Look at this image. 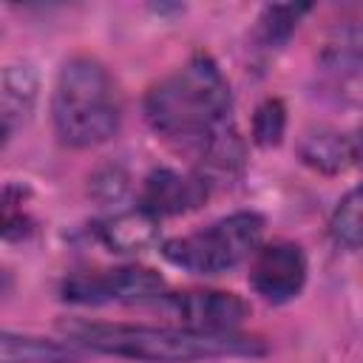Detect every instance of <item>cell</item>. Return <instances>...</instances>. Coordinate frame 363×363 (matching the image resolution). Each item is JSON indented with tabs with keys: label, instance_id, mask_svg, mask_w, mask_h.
I'll use <instances>...</instances> for the list:
<instances>
[{
	"label": "cell",
	"instance_id": "obj_1",
	"mask_svg": "<svg viewBox=\"0 0 363 363\" xmlns=\"http://www.w3.org/2000/svg\"><path fill=\"white\" fill-rule=\"evenodd\" d=\"M230 88L207 54L190 57L182 68L159 79L145 96L150 128L182 147L201 153L213 139L233 130Z\"/></svg>",
	"mask_w": 363,
	"mask_h": 363
},
{
	"label": "cell",
	"instance_id": "obj_3",
	"mask_svg": "<svg viewBox=\"0 0 363 363\" xmlns=\"http://www.w3.org/2000/svg\"><path fill=\"white\" fill-rule=\"evenodd\" d=\"M57 136L71 147L108 142L119 128V94L111 74L91 57H74L62 65L51 99Z\"/></svg>",
	"mask_w": 363,
	"mask_h": 363
},
{
	"label": "cell",
	"instance_id": "obj_4",
	"mask_svg": "<svg viewBox=\"0 0 363 363\" xmlns=\"http://www.w3.org/2000/svg\"><path fill=\"white\" fill-rule=\"evenodd\" d=\"M264 218L258 213H233L227 218L213 221L204 230L190 235L170 238L162 247V255L196 275H218L241 264L261 241Z\"/></svg>",
	"mask_w": 363,
	"mask_h": 363
},
{
	"label": "cell",
	"instance_id": "obj_16",
	"mask_svg": "<svg viewBox=\"0 0 363 363\" xmlns=\"http://www.w3.org/2000/svg\"><path fill=\"white\" fill-rule=\"evenodd\" d=\"M26 213H23V199L17 187H9L0 193V238H17L26 233Z\"/></svg>",
	"mask_w": 363,
	"mask_h": 363
},
{
	"label": "cell",
	"instance_id": "obj_15",
	"mask_svg": "<svg viewBox=\"0 0 363 363\" xmlns=\"http://www.w3.org/2000/svg\"><path fill=\"white\" fill-rule=\"evenodd\" d=\"M309 6H267L261 14V34L269 45L284 43L292 28L298 26V17L306 14Z\"/></svg>",
	"mask_w": 363,
	"mask_h": 363
},
{
	"label": "cell",
	"instance_id": "obj_12",
	"mask_svg": "<svg viewBox=\"0 0 363 363\" xmlns=\"http://www.w3.org/2000/svg\"><path fill=\"white\" fill-rule=\"evenodd\" d=\"M37 96V79L28 68L9 65L0 68V119L9 122L11 128L23 122L34 105Z\"/></svg>",
	"mask_w": 363,
	"mask_h": 363
},
{
	"label": "cell",
	"instance_id": "obj_13",
	"mask_svg": "<svg viewBox=\"0 0 363 363\" xmlns=\"http://www.w3.org/2000/svg\"><path fill=\"white\" fill-rule=\"evenodd\" d=\"M360 204H363V199H360V190L354 187V190H349V193L340 199V204H337L335 213H332V224H329L332 238H335L340 247H346V250H357V247H360V235H363Z\"/></svg>",
	"mask_w": 363,
	"mask_h": 363
},
{
	"label": "cell",
	"instance_id": "obj_11",
	"mask_svg": "<svg viewBox=\"0 0 363 363\" xmlns=\"http://www.w3.org/2000/svg\"><path fill=\"white\" fill-rule=\"evenodd\" d=\"M77 352L60 340L0 329V363H74Z\"/></svg>",
	"mask_w": 363,
	"mask_h": 363
},
{
	"label": "cell",
	"instance_id": "obj_6",
	"mask_svg": "<svg viewBox=\"0 0 363 363\" xmlns=\"http://www.w3.org/2000/svg\"><path fill=\"white\" fill-rule=\"evenodd\" d=\"M173 318L193 332H233L247 315L250 306L233 292L218 289H199V292H179L164 301Z\"/></svg>",
	"mask_w": 363,
	"mask_h": 363
},
{
	"label": "cell",
	"instance_id": "obj_10",
	"mask_svg": "<svg viewBox=\"0 0 363 363\" xmlns=\"http://www.w3.org/2000/svg\"><path fill=\"white\" fill-rule=\"evenodd\" d=\"M301 159L323 173H340L357 159V147L349 136L332 130V128H318L303 133L301 139Z\"/></svg>",
	"mask_w": 363,
	"mask_h": 363
},
{
	"label": "cell",
	"instance_id": "obj_2",
	"mask_svg": "<svg viewBox=\"0 0 363 363\" xmlns=\"http://www.w3.org/2000/svg\"><path fill=\"white\" fill-rule=\"evenodd\" d=\"M71 340H79L96 352L150 360V363H190L204 357H235V354H264L267 346L258 337L233 332H193V329H156L130 323H91L71 320L62 326Z\"/></svg>",
	"mask_w": 363,
	"mask_h": 363
},
{
	"label": "cell",
	"instance_id": "obj_5",
	"mask_svg": "<svg viewBox=\"0 0 363 363\" xmlns=\"http://www.w3.org/2000/svg\"><path fill=\"white\" fill-rule=\"evenodd\" d=\"M164 281L147 267H119L99 272H79L62 284L65 301L74 303H122V301H147L162 295Z\"/></svg>",
	"mask_w": 363,
	"mask_h": 363
},
{
	"label": "cell",
	"instance_id": "obj_17",
	"mask_svg": "<svg viewBox=\"0 0 363 363\" xmlns=\"http://www.w3.org/2000/svg\"><path fill=\"white\" fill-rule=\"evenodd\" d=\"M9 133H11V125H9V122H3V119H0V147H3V145H6V139H9Z\"/></svg>",
	"mask_w": 363,
	"mask_h": 363
},
{
	"label": "cell",
	"instance_id": "obj_7",
	"mask_svg": "<svg viewBox=\"0 0 363 363\" xmlns=\"http://www.w3.org/2000/svg\"><path fill=\"white\" fill-rule=\"evenodd\" d=\"M250 281L258 295L272 303H284L295 298L306 281V258L298 244H269L264 247L250 269Z\"/></svg>",
	"mask_w": 363,
	"mask_h": 363
},
{
	"label": "cell",
	"instance_id": "obj_9",
	"mask_svg": "<svg viewBox=\"0 0 363 363\" xmlns=\"http://www.w3.org/2000/svg\"><path fill=\"white\" fill-rule=\"evenodd\" d=\"M156 235H159L156 218L150 213H145L142 207L116 213L99 224V241L111 252H139V250L150 247L156 241Z\"/></svg>",
	"mask_w": 363,
	"mask_h": 363
},
{
	"label": "cell",
	"instance_id": "obj_14",
	"mask_svg": "<svg viewBox=\"0 0 363 363\" xmlns=\"http://www.w3.org/2000/svg\"><path fill=\"white\" fill-rule=\"evenodd\" d=\"M286 128V111L281 99H264L252 113V139L261 147H272L281 142Z\"/></svg>",
	"mask_w": 363,
	"mask_h": 363
},
{
	"label": "cell",
	"instance_id": "obj_8",
	"mask_svg": "<svg viewBox=\"0 0 363 363\" xmlns=\"http://www.w3.org/2000/svg\"><path fill=\"white\" fill-rule=\"evenodd\" d=\"M207 193H210V184L199 173H179V170L162 167L145 179V187L139 193V207L153 218L179 216L204 204Z\"/></svg>",
	"mask_w": 363,
	"mask_h": 363
}]
</instances>
